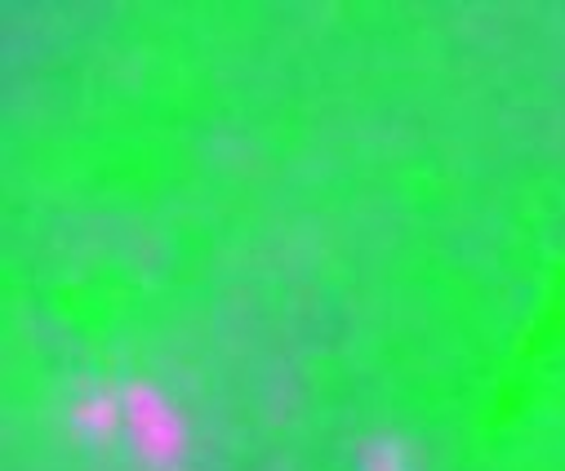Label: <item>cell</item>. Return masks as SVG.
Here are the masks:
<instances>
[{"mask_svg":"<svg viewBox=\"0 0 565 471\" xmlns=\"http://www.w3.org/2000/svg\"><path fill=\"white\" fill-rule=\"evenodd\" d=\"M72 422L85 431V436H116L120 427H125V396H89V400H81L76 409H72Z\"/></svg>","mask_w":565,"mask_h":471,"instance_id":"obj_2","label":"cell"},{"mask_svg":"<svg viewBox=\"0 0 565 471\" xmlns=\"http://www.w3.org/2000/svg\"><path fill=\"white\" fill-rule=\"evenodd\" d=\"M361 471H409V453H405V445L392 440V436L365 440V449H361Z\"/></svg>","mask_w":565,"mask_h":471,"instance_id":"obj_3","label":"cell"},{"mask_svg":"<svg viewBox=\"0 0 565 471\" xmlns=\"http://www.w3.org/2000/svg\"><path fill=\"white\" fill-rule=\"evenodd\" d=\"M125 427L134 431V449L152 471H179L183 467L188 431L161 392H152L143 383L125 387Z\"/></svg>","mask_w":565,"mask_h":471,"instance_id":"obj_1","label":"cell"}]
</instances>
